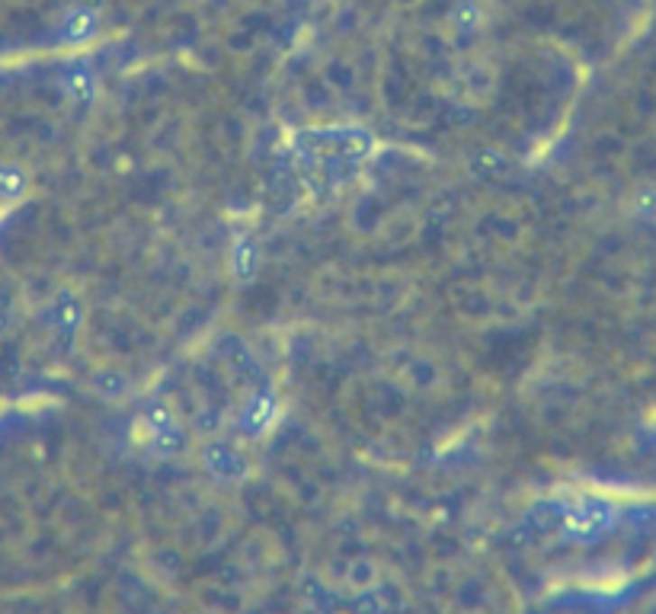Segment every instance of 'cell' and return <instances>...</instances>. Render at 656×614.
Listing matches in <instances>:
<instances>
[{
	"label": "cell",
	"instance_id": "obj_5",
	"mask_svg": "<svg viewBox=\"0 0 656 614\" xmlns=\"http://www.w3.org/2000/svg\"><path fill=\"white\" fill-rule=\"evenodd\" d=\"M26 192V173L20 167H0V202H14Z\"/></svg>",
	"mask_w": 656,
	"mask_h": 614
},
{
	"label": "cell",
	"instance_id": "obj_3",
	"mask_svg": "<svg viewBox=\"0 0 656 614\" xmlns=\"http://www.w3.org/2000/svg\"><path fill=\"white\" fill-rule=\"evenodd\" d=\"M80 320V304L74 295H58L49 307V324L55 326L58 333H71Z\"/></svg>",
	"mask_w": 656,
	"mask_h": 614
},
{
	"label": "cell",
	"instance_id": "obj_1",
	"mask_svg": "<svg viewBox=\"0 0 656 614\" xmlns=\"http://www.w3.org/2000/svg\"><path fill=\"white\" fill-rule=\"evenodd\" d=\"M612 522H614L612 506H605V502H599V499L583 502V506H577L573 512H567V516H564L567 535H573L577 541H586V537L602 535V531L612 528Z\"/></svg>",
	"mask_w": 656,
	"mask_h": 614
},
{
	"label": "cell",
	"instance_id": "obj_6",
	"mask_svg": "<svg viewBox=\"0 0 656 614\" xmlns=\"http://www.w3.org/2000/svg\"><path fill=\"white\" fill-rule=\"evenodd\" d=\"M183 442H186V435H183V429H177V426L151 432V445H154V452H161V454H177L180 448H183Z\"/></svg>",
	"mask_w": 656,
	"mask_h": 614
},
{
	"label": "cell",
	"instance_id": "obj_2",
	"mask_svg": "<svg viewBox=\"0 0 656 614\" xmlns=\"http://www.w3.org/2000/svg\"><path fill=\"white\" fill-rule=\"evenodd\" d=\"M275 417V400L269 390L254 394V400L247 403V413H244V429L247 432H263Z\"/></svg>",
	"mask_w": 656,
	"mask_h": 614
},
{
	"label": "cell",
	"instance_id": "obj_8",
	"mask_svg": "<svg viewBox=\"0 0 656 614\" xmlns=\"http://www.w3.org/2000/svg\"><path fill=\"white\" fill-rule=\"evenodd\" d=\"M93 16L90 14H78V16H71V20H68V36L71 39H87V36H93Z\"/></svg>",
	"mask_w": 656,
	"mask_h": 614
},
{
	"label": "cell",
	"instance_id": "obj_10",
	"mask_svg": "<svg viewBox=\"0 0 656 614\" xmlns=\"http://www.w3.org/2000/svg\"><path fill=\"white\" fill-rule=\"evenodd\" d=\"M7 324H10V317H7V311H0V333L7 330Z\"/></svg>",
	"mask_w": 656,
	"mask_h": 614
},
{
	"label": "cell",
	"instance_id": "obj_7",
	"mask_svg": "<svg viewBox=\"0 0 656 614\" xmlns=\"http://www.w3.org/2000/svg\"><path fill=\"white\" fill-rule=\"evenodd\" d=\"M234 272H237V279H250L256 269V243L254 241H240L237 247H234Z\"/></svg>",
	"mask_w": 656,
	"mask_h": 614
},
{
	"label": "cell",
	"instance_id": "obj_9",
	"mask_svg": "<svg viewBox=\"0 0 656 614\" xmlns=\"http://www.w3.org/2000/svg\"><path fill=\"white\" fill-rule=\"evenodd\" d=\"M148 423H151V432L167 429V426H173V419H170V409H167V407H161V403L148 407Z\"/></svg>",
	"mask_w": 656,
	"mask_h": 614
},
{
	"label": "cell",
	"instance_id": "obj_4",
	"mask_svg": "<svg viewBox=\"0 0 656 614\" xmlns=\"http://www.w3.org/2000/svg\"><path fill=\"white\" fill-rule=\"evenodd\" d=\"M205 458H208V467H212L215 473H221V477H237V473H244L240 454L227 445H212L205 452Z\"/></svg>",
	"mask_w": 656,
	"mask_h": 614
}]
</instances>
